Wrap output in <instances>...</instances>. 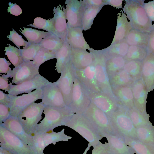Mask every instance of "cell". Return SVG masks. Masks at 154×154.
<instances>
[{
	"label": "cell",
	"mask_w": 154,
	"mask_h": 154,
	"mask_svg": "<svg viewBox=\"0 0 154 154\" xmlns=\"http://www.w3.org/2000/svg\"><path fill=\"white\" fill-rule=\"evenodd\" d=\"M115 97L121 105L128 109L134 107L131 86H124L113 89Z\"/></svg>",
	"instance_id": "484cf974"
},
{
	"label": "cell",
	"mask_w": 154,
	"mask_h": 154,
	"mask_svg": "<svg viewBox=\"0 0 154 154\" xmlns=\"http://www.w3.org/2000/svg\"><path fill=\"white\" fill-rule=\"evenodd\" d=\"M11 63L7 60L5 58H0V73L7 74L11 71L9 66Z\"/></svg>",
	"instance_id": "816d5d0a"
},
{
	"label": "cell",
	"mask_w": 154,
	"mask_h": 154,
	"mask_svg": "<svg viewBox=\"0 0 154 154\" xmlns=\"http://www.w3.org/2000/svg\"><path fill=\"white\" fill-rule=\"evenodd\" d=\"M107 58L101 50H98L94 60L95 76L102 91L116 98L110 85L106 66Z\"/></svg>",
	"instance_id": "30bf717a"
},
{
	"label": "cell",
	"mask_w": 154,
	"mask_h": 154,
	"mask_svg": "<svg viewBox=\"0 0 154 154\" xmlns=\"http://www.w3.org/2000/svg\"><path fill=\"white\" fill-rule=\"evenodd\" d=\"M123 137L125 143L131 147L136 154H154V146L146 144L138 140Z\"/></svg>",
	"instance_id": "1f68e13d"
},
{
	"label": "cell",
	"mask_w": 154,
	"mask_h": 154,
	"mask_svg": "<svg viewBox=\"0 0 154 154\" xmlns=\"http://www.w3.org/2000/svg\"><path fill=\"white\" fill-rule=\"evenodd\" d=\"M98 51L88 52L86 50L72 48L70 61L76 69L85 68L94 62Z\"/></svg>",
	"instance_id": "ac0fdd59"
},
{
	"label": "cell",
	"mask_w": 154,
	"mask_h": 154,
	"mask_svg": "<svg viewBox=\"0 0 154 154\" xmlns=\"http://www.w3.org/2000/svg\"><path fill=\"white\" fill-rule=\"evenodd\" d=\"M42 88L35 89L30 93L20 96L11 95V102L9 106L11 116L17 117L31 104L38 100L42 99Z\"/></svg>",
	"instance_id": "8fae6325"
},
{
	"label": "cell",
	"mask_w": 154,
	"mask_h": 154,
	"mask_svg": "<svg viewBox=\"0 0 154 154\" xmlns=\"http://www.w3.org/2000/svg\"><path fill=\"white\" fill-rule=\"evenodd\" d=\"M64 8L68 28L82 27V20L86 5L83 0H66Z\"/></svg>",
	"instance_id": "7c38bea8"
},
{
	"label": "cell",
	"mask_w": 154,
	"mask_h": 154,
	"mask_svg": "<svg viewBox=\"0 0 154 154\" xmlns=\"http://www.w3.org/2000/svg\"><path fill=\"white\" fill-rule=\"evenodd\" d=\"M129 45L125 39L110 45L107 48L102 50L107 59L116 56L125 57L126 56Z\"/></svg>",
	"instance_id": "83f0119b"
},
{
	"label": "cell",
	"mask_w": 154,
	"mask_h": 154,
	"mask_svg": "<svg viewBox=\"0 0 154 154\" xmlns=\"http://www.w3.org/2000/svg\"><path fill=\"white\" fill-rule=\"evenodd\" d=\"M50 82L44 77L38 74L33 78L19 84L13 85L8 92L9 94L17 96L23 93H30L34 89L42 88Z\"/></svg>",
	"instance_id": "2e32d148"
},
{
	"label": "cell",
	"mask_w": 154,
	"mask_h": 154,
	"mask_svg": "<svg viewBox=\"0 0 154 154\" xmlns=\"http://www.w3.org/2000/svg\"><path fill=\"white\" fill-rule=\"evenodd\" d=\"M138 140L146 144L154 146V126L150 124L136 128Z\"/></svg>",
	"instance_id": "4dcf8cb0"
},
{
	"label": "cell",
	"mask_w": 154,
	"mask_h": 154,
	"mask_svg": "<svg viewBox=\"0 0 154 154\" xmlns=\"http://www.w3.org/2000/svg\"><path fill=\"white\" fill-rule=\"evenodd\" d=\"M76 69L70 61L66 64L56 82L61 91L66 106L70 103L73 85L75 78Z\"/></svg>",
	"instance_id": "9c48e42d"
},
{
	"label": "cell",
	"mask_w": 154,
	"mask_h": 154,
	"mask_svg": "<svg viewBox=\"0 0 154 154\" xmlns=\"http://www.w3.org/2000/svg\"><path fill=\"white\" fill-rule=\"evenodd\" d=\"M142 61L132 60L127 61L123 69L136 81L142 78Z\"/></svg>",
	"instance_id": "ab89813d"
},
{
	"label": "cell",
	"mask_w": 154,
	"mask_h": 154,
	"mask_svg": "<svg viewBox=\"0 0 154 154\" xmlns=\"http://www.w3.org/2000/svg\"><path fill=\"white\" fill-rule=\"evenodd\" d=\"M0 154H13L7 150L0 147Z\"/></svg>",
	"instance_id": "680465c9"
},
{
	"label": "cell",
	"mask_w": 154,
	"mask_h": 154,
	"mask_svg": "<svg viewBox=\"0 0 154 154\" xmlns=\"http://www.w3.org/2000/svg\"><path fill=\"white\" fill-rule=\"evenodd\" d=\"M149 33L132 29L125 39L129 46L136 45L147 48Z\"/></svg>",
	"instance_id": "f1b7e54d"
},
{
	"label": "cell",
	"mask_w": 154,
	"mask_h": 154,
	"mask_svg": "<svg viewBox=\"0 0 154 154\" xmlns=\"http://www.w3.org/2000/svg\"><path fill=\"white\" fill-rule=\"evenodd\" d=\"M6 47L5 51L10 61L13 66L16 67L20 65L24 62L21 52V49L8 45Z\"/></svg>",
	"instance_id": "60d3db41"
},
{
	"label": "cell",
	"mask_w": 154,
	"mask_h": 154,
	"mask_svg": "<svg viewBox=\"0 0 154 154\" xmlns=\"http://www.w3.org/2000/svg\"><path fill=\"white\" fill-rule=\"evenodd\" d=\"M45 106L41 102L31 104L17 117L25 132L32 136L34 134L38 123L42 119Z\"/></svg>",
	"instance_id": "8992f818"
},
{
	"label": "cell",
	"mask_w": 154,
	"mask_h": 154,
	"mask_svg": "<svg viewBox=\"0 0 154 154\" xmlns=\"http://www.w3.org/2000/svg\"><path fill=\"white\" fill-rule=\"evenodd\" d=\"M23 30L20 28L22 34L28 40V42L32 44H39L42 39L48 35L50 32L42 31L32 28L23 27Z\"/></svg>",
	"instance_id": "8d00e7d4"
},
{
	"label": "cell",
	"mask_w": 154,
	"mask_h": 154,
	"mask_svg": "<svg viewBox=\"0 0 154 154\" xmlns=\"http://www.w3.org/2000/svg\"><path fill=\"white\" fill-rule=\"evenodd\" d=\"M39 67L35 65L32 61H25L17 67L14 68L6 74L8 78H12V84L16 85L32 79L39 74Z\"/></svg>",
	"instance_id": "9a60e30c"
},
{
	"label": "cell",
	"mask_w": 154,
	"mask_h": 154,
	"mask_svg": "<svg viewBox=\"0 0 154 154\" xmlns=\"http://www.w3.org/2000/svg\"><path fill=\"white\" fill-rule=\"evenodd\" d=\"M123 11L130 22L133 29L149 33L152 29V22L144 9L143 0H125Z\"/></svg>",
	"instance_id": "6da1fadb"
},
{
	"label": "cell",
	"mask_w": 154,
	"mask_h": 154,
	"mask_svg": "<svg viewBox=\"0 0 154 154\" xmlns=\"http://www.w3.org/2000/svg\"><path fill=\"white\" fill-rule=\"evenodd\" d=\"M148 53L154 55V24L151 30L149 33L148 44L147 47Z\"/></svg>",
	"instance_id": "f907efd6"
},
{
	"label": "cell",
	"mask_w": 154,
	"mask_h": 154,
	"mask_svg": "<svg viewBox=\"0 0 154 154\" xmlns=\"http://www.w3.org/2000/svg\"><path fill=\"white\" fill-rule=\"evenodd\" d=\"M132 29L130 22L122 11L117 14L116 29L111 45L124 39Z\"/></svg>",
	"instance_id": "d4e9b609"
},
{
	"label": "cell",
	"mask_w": 154,
	"mask_h": 154,
	"mask_svg": "<svg viewBox=\"0 0 154 154\" xmlns=\"http://www.w3.org/2000/svg\"><path fill=\"white\" fill-rule=\"evenodd\" d=\"M143 7L150 20L154 22V0L144 3Z\"/></svg>",
	"instance_id": "c3c4849f"
},
{
	"label": "cell",
	"mask_w": 154,
	"mask_h": 154,
	"mask_svg": "<svg viewBox=\"0 0 154 154\" xmlns=\"http://www.w3.org/2000/svg\"><path fill=\"white\" fill-rule=\"evenodd\" d=\"M41 48L39 44L30 43L27 47L21 49L24 61L33 60L38 51Z\"/></svg>",
	"instance_id": "ee69618b"
},
{
	"label": "cell",
	"mask_w": 154,
	"mask_h": 154,
	"mask_svg": "<svg viewBox=\"0 0 154 154\" xmlns=\"http://www.w3.org/2000/svg\"><path fill=\"white\" fill-rule=\"evenodd\" d=\"M109 81L112 90L122 86H131L135 82L123 69L109 77Z\"/></svg>",
	"instance_id": "f546056e"
},
{
	"label": "cell",
	"mask_w": 154,
	"mask_h": 154,
	"mask_svg": "<svg viewBox=\"0 0 154 154\" xmlns=\"http://www.w3.org/2000/svg\"><path fill=\"white\" fill-rule=\"evenodd\" d=\"M42 89L43 96L41 103L45 106L61 108L68 107L66 105L63 95L56 82H50Z\"/></svg>",
	"instance_id": "5bb4252c"
},
{
	"label": "cell",
	"mask_w": 154,
	"mask_h": 154,
	"mask_svg": "<svg viewBox=\"0 0 154 154\" xmlns=\"http://www.w3.org/2000/svg\"><path fill=\"white\" fill-rule=\"evenodd\" d=\"M9 40L13 42L19 49L20 47L23 46V48L27 47L30 44L29 42L24 40L22 36L19 35L12 29V31L10 32L9 35L7 36Z\"/></svg>",
	"instance_id": "bcb514c9"
},
{
	"label": "cell",
	"mask_w": 154,
	"mask_h": 154,
	"mask_svg": "<svg viewBox=\"0 0 154 154\" xmlns=\"http://www.w3.org/2000/svg\"><path fill=\"white\" fill-rule=\"evenodd\" d=\"M8 12L14 16H19L22 13V10L20 7L16 3L13 4L11 2L8 3Z\"/></svg>",
	"instance_id": "db71d44e"
},
{
	"label": "cell",
	"mask_w": 154,
	"mask_h": 154,
	"mask_svg": "<svg viewBox=\"0 0 154 154\" xmlns=\"http://www.w3.org/2000/svg\"><path fill=\"white\" fill-rule=\"evenodd\" d=\"M88 92L91 103L109 117L121 105L116 98L103 92Z\"/></svg>",
	"instance_id": "4fadbf2b"
},
{
	"label": "cell",
	"mask_w": 154,
	"mask_h": 154,
	"mask_svg": "<svg viewBox=\"0 0 154 154\" xmlns=\"http://www.w3.org/2000/svg\"><path fill=\"white\" fill-rule=\"evenodd\" d=\"M131 120L135 128L152 124L149 120L150 116L147 113L141 112L134 107L128 109Z\"/></svg>",
	"instance_id": "d6a6232c"
},
{
	"label": "cell",
	"mask_w": 154,
	"mask_h": 154,
	"mask_svg": "<svg viewBox=\"0 0 154 154\" xmlns=\"http://www.w3.org/2000/svg\"><path fill=\"white\" fill-rule=\"evenodd\" d=\"M91 103L87 89L75 77L69 108L73 113L82 114Z\"/></svg>",
	"instance_id": "ba28073f"
},
{
	"label": "cell",
	"mask_w": 154,
	"mask_h": 154,
	"mask_svg": "<svg viewBox=\"0 0 154 154\" xmlns=\"http://www.w3.org/2000/svg\"><path fill=\"white\" fill-rule=\"evenodd\" d=\"M82 27L68 28L66 41L72 48L88 50L89 51L96 50L90 47L86 42L83 33Z\"/></svg>",
	"instance_id": "44dd1931"
},
{
	"label": "cell",
	"mask_w": 154,
	"mask_h": 154,
	"mask_svg": "<svg viewBox=\"0 0 154 154\" xmlns=\"http://www.w3.org/2000/svg\"><path fill=\"white\" fill-rule=\"evenodd\" d=\"M109 143L112 154H134V150L125 142L122 136L119 134H107L103 136Z\"/></svg>",
	"instance_id": "cb8c5ba5"
},
{
	"label": "cell",
	"mask_w": 154,
	"mask_h": 154,
	"mask_svg": "<svg viewBox=\"0 0 154 154\" xmlns=\"http://www.w3.org/2000/svg\"><path fill=\"white\" fill-rule=\"evenodd\" d=\"M110 117L117 134L138 140L136 128L130 118L128 109L120 105Z\"/></svg>",
	"instance_id": "277c9868"
},
{
	"label": "cell",
	"mask_w": 154,
	"mask_h": 154,
	"mask_svg": "<svg viewBox=\"0 0 154 154\" xmlns=\"http://www.w3.org/2000/svg\"><path fill=\"white\" fill-rule=\"evenodd\" d=\"M54 34L65 41L67 33L68 26L64 10L62 7H54Z\"/></svg>",
	"instance_id": "603a6c76"
},
{
	"label": "cell",
	"mask_w": 154,
	"mask_h": 154,
	"mask_svg": "<svg viewBox=\"0 0 154 154\" xmlns=\"http://www.w3.org/2000/svg\"><path fill=\"white\" fill-rule=\"evenodd\" d=\"M91 154H112V153L109 143H102L100 142L96 146L93 147Z\"/></svg>",
	"instance_id": "7dc6e473"
},
{
	"label": "cell",
	"mask_w": 154,
	"mask_h": 154,
	"mask_svg": "<svg viewBox=\"0 0 154 154\" xmlns=\"http://www.w3.org/2000/svg\"><path fill=\"white\" fill-rule=\"evenodd\" d=\"M86 6H105L103 0H83Z\"/></svg>",
	"instance_id": "6f0895ef"
},
{
	"label": "cell",
	"mask_w": 154,
	"mask_h": 154,
	"mask_svg": "<svg viewBox=\"0 0 154 154\" xmlns=\"http://www.w3.org/2000/svg\"><path fill=\"white\" fill-rule=\"evenodd\" d=\"M126 62L124 57L120 56L107 59L106 66L109 78L123 69Z\"/></svg>",
	"instance_id": "d590c367"
},
{
	"label": "cell",
	"mask_w": 154,
	"mask_h": 154,
	"mask_svg": "<svg viewBox=\"0 0 154 154\" xmlns=\"http://www.w3.org/2000/svg\"><path fill=\"white\" fill-rule=\"evenodd\" d=\"M64 130L65 129L63 128L60 131L58 132L52 131L51 133L48 132L43 134L45 147L51 144L55 145L57 142L68 141L69 140L71 139L72 137L65 134Z\"/></svg>",
	"instance_id": "f35d334b"
},
{
	"label": "cell",
	"mask_w": 154,
	"mask_h": 154,
	"mask_svg": "<svg viewBox=\"0 0 154 154\" xmlns=\"http://www.w3.org/2000/svg\"><path fill=\"white\" fill-rule=\"evenodd\" d=\"M65 42L54 34L50 32L42 39L39 44L42 48L57 52Z\"/></svg>",
	"instance_id": "e575fe53"
},
{
	"label": "cell",
	"mask_w": 154,
	"mask_h": 154,
	"mask_svg": "<svg viewBox=\"0 0 154 154\" xmlns=\"http://www.w3.org/2000/svg\"><path fill=\"white\" fill-rule=\"evenodd\" d=\"M54 19L53 17L46 20L40 17H37L34 19L32 24H30L29 25L27 26L42 29L54 34Z\"/></svg>",
	"instance_id": "7bdbcfd3"
},
{
	"label": "cell",
	"mask_w": 154,
	"mask_h": 154,
	"mask_svg": "<svg viewBox=\"0 0 154 154\" xmlns=\"http://www.w3.org/2000/svg\"><path fill=\"white\" fill-rule=\"evenodd\" d=\"M33 145L32 147L34 154H44L45 148L43 139V134H35L32 136Z\"/></svg>",
	"instance_id": "f6af8a7d"
},
{
	"label": "cell",
	"mask_w": 154,
	"mask_h": 154,
	"mask_svg": "<svg viewBox=\"0 0 154 154\" xmlns=\"http://www.w3.org/2000/svg\"><path fill=\"white\" fill-rule=\"evenodd\" d=\"M72 48L65 41L61 47L56 52L57 63L55 70L58 73H61L62 70L70 60Z\"/></svg>",
	"instance_id": "4316f807"
},
{
	"label": "cell",
	"mask_w": 154,
	"mask_h": 154,
	"mask_svg": "<svg viewBox=\"0 0 154 154\" xmlns=\"http://www.w3.org/2000/svg\"><path fill=\"white\" fill-rule=\"evenodd\" d=\"M75 75L88 91L102 92L96 79L94 61L85 68L76 69Z\"/></svg>",
	"instance_id": "e0dca14e"
},
{
	"label": "cell",
	"mask_w": 154,
	"mask_h": 154,
	"mask_svg": "<svg viewBox=\"0 0 154 154\" xmlns=\"http://www.w3.org/2000/svg\"><path fill=\"white\" fill-rule=\"evenodd\" d=\"M56 52L48 50L42 48L38 51L34 59L33 63L39 67L45 62L50 59L56 58Z\"/></svg>",
	"instance_id": "b9f144b4"
},
{
	"label": "cell",
	"mask_w": 154,
	"mask_h": 154,
	"mask_svg": "<svg viewBox=\"0 0 154 154\" xmlns=\"http://www.w3.org/2000/svg\"><path fill=\"white\" fill-rule=\"evenodd\" d=\"M102 6H86L83 14L82 28L84 31L89 30L93 24L94 18L101 10Z\"/></svg>",
	"instance_id": "836d02e7"
},
{
	"label": "cell",
	"mask_w": 154,
	"mask_h": 154,
	"mask_svg": "<svg viewBox=\"0 0 154 154\" xmlns=\"http://www.w3.org/2000/svg\"><path fill=\"white\" fill-rule=\"evenodd\" d=\"M131 87L134 107L142 112L147 113L146 104L149 92L142 78L135 82Z\"/></svg>",
	"instance_id": "ffe728a7"
},
{
	"label": "cell",
	"mask_w": 154,
	"mask_h": 154,
	"mask_svg": "<svg viewBox=\"0 0 154 154\" xmlns=\"http://www.w3.org/2000/svg\"><path fill=\"white\" fill-rule=\"evenodd\" d=\"M64 126L72 129L94 147L99 144L103 137L92 123L83 114L74 113Z\"/></svg>",
	"instance_id": "7a4b0ae2"
},
{
	"label": "cell",
	"mask_w": 154,
	"mask_h": 154,
	"mask_svg": "<svg viewBox=\"0 0 154 154\" xmlns=\"http://www.w3.org/2000/svg\"><path fill=\"white\" fill-rule=\"evenodd\" d=\"M1 125L17 137L30 146L32 147L33 139L32 135L27 134L17 117L10 116Z\"/></svg>",
	"instance_id": "d6986e66"
},
{
	"label": "cell",
	"mask_w": 154,
	"mask_h": 154,
	"mask_svg": "<svg viewBox=\"0 0 154 154\" xmlns=\"http://www.w3.org/2000/svg\"><path fill=\"white\" fill-rule=\"evenodd\" d=\"M0 145L13 154H34L32 147L1 125Z\"/></svg>",
	"instance_id": "52a82bcc"
},
{
	"label": "cell",
	"mask_w": 154,
	"mask_h": 154,
	"mask_svg": "<svg viewBox=\"0 0 154 154\" xmlns=\"http://www.w3.org/2000/svg\"><path fill=\"white\" fill-rule=\"evenodd\" d=\"M148 53L146 48L138 46H129L125 58L126 61L132 60L142 61Z\"/></svg>",
	"instance_id": "74e56055"
},
{
	"label": "cell",
	"mask_w": 154,
	"mask_h": 154,
	"mask_svg": "<svg viewBox=\"0 0 154 154\" xmlns=\"http://www.w3.org/2000/svg\"><path fill=\"white\" fill-rule=\"evenodd\" d=\"M91 146V145L89 143L87 148L85 149V151L82 154H86L87 152L89 150L90 147Z\"/></svg>",
	"instance_id": "91938a15"
},
{
	"label": "cell",
	"mask_w": 154,
	"mask_h": 154,
	"mask_svg": "<svg viewBox=\"0 0 154 154\" xmlns=\"http://www.w3.org/2000/svg\"><path fill=\"white\" fill-rule=\"evenodd\" d=\"M11 116L9 106L0 103V124Z\"/></svg>",
	"instance_id": "681fc988"
},
{
	"label": "cell",
	"mask_w": 154,
	"mask_h": 154,
	"mask_svg": "<svg viewBox=\"0 0 154 154\" xmlns=\"http://www.w3.org/2000/svg\"><path fill=\"white\" fill-rule=\"evenodd\" d=\"M142 64V78L149 92L154 89V55L148 53Z\"/></svg>",
	"instance_id": "7402d4cb"
},
{
	"label": "cell",
	"mask_w": 154,
	"mask_h": 154,
	"mask_svg": "<svg viewBox=\"0 0 154 154\" xmlns=\"http://www.w3.org/2000/svg\"><path fill=\"white\" fill-rule=\"evenodd\" d=\"M8 77L7 74L2 75L0 77V88L8 92L9 91L11 83H8Z\"/></svg>",
	"instance_id": "f5cc1de1"
},
{
	"label": "cell",
	"mask_w": 154,
	"mask_h": 154,
	"mask_svg": "<svg viewBox=\"0 0 154 154\" xmlns=\"http://www.w3.org/2000/svg\"><path fill=\"white\" fill-rule=\"evenodd\" d=\"M11 95L6 94L0 90V103L9 106L11 102Z\"/></svg>",
	"instance_id": "11a10c76"
},
{
	"label": "cell",
	"mask_w": 154,
	"mask_h": 154,
	"mask_svg": "<svg viewBox=\"0 0 154 154\" xmlns=\"http://www.w3.org/2000/svg\"><path fill=\"white\" fill-rule=\"evenodd\" d=\"M83 114L94 125L102 137L106 134H118L110 117L91 103Z\"/></svg>",
	"instance_id": "5b68a950"
},
{
	"label": "cell",
	"mask_w": 154,
	"mask_h": 154,
	"mask_svg": "<svg viewBox=\"0 0 154 154\" xmlns=\"http://www.w3.org/2000/svg\"><path fill=\"white\" fill-rule=\"evenodd\" d=\"M105 5H109L117 9L122 8V0H103Z\"/></svg>",
	"instance_id": "9f6ffc18"
},
{
	"label": "cell",
	"mask_w": 154,
	"mask_h": 154,
	"mask_svg": "<svg viewBox=\"0 0 154 154\" xmlns=\"http://www.w3.org/2000/svg\"><path fill=\"white\" fill-rule=\"evenodd\" d=\"M43 113L44 118L38 125L34 135L44 134L53 131L57 127L64 125L74 113L68 107L61 108L49 106H45Z\"/></svg>",
	"instance_id": "3957f363"
}]
</instances>
